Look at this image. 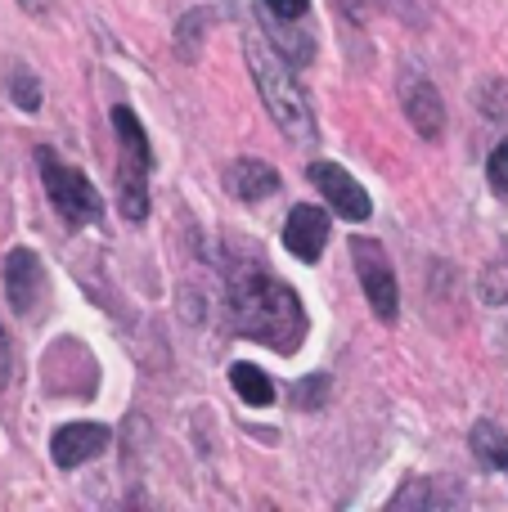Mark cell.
Wrapping results in <instances>:
<instances>
[{
	"label": "cell",
	"mask_w": 508,
	"mask_h": 512,
	"mask_svg": "<svg viewBox=\"0 0 508 512\" xmlns=\"http://www.w3.org/2000/svg\"><path fill=\"white\" fill-rule=\"evenodd\" d=\"M225 189H230L239 203H261L279 189V171L261 158H239L225 167Z\"/></svg>",
	"instance_id": "obj_11"
},
{
	"label": "cell",
	"mask_w": 508,
	"mask_h": 512,
	"mask_svg": "<svg viewBox=\"0 0 508 512\" xmlns=\"http://www.w3.org/2000/svg\"><path fill=\"white\" fill-rule=\"evenodd\" d=\"M261 5H266L275 18H284V23H297V18L306 14V0H261Z\"/></svg>",
	"instance_id": "obj_21"
},
{
	"label": "cell",
	"mask_w": 508,
	"mask_h": 512,
	"mask_svg": "<svg viewBox=\"0 0 508 512\" xmlns=\"http://www.w3.org/2000/svg\"><path fill=\"white\" fill-rule=\"evenodd\" d=\"M243 59H248L252 81H257V90H261V104L270 108L275 126L293 144H302V149H315V144H320V126H315L311 99H306V90L297 86L293 68L275 59V50H270V41L261 32L243 36Z\"/></svg>",
	"instance_id": "obj_2"
},
{
	"label": "cell",
	"mask_w": 508,
	"mask_h": 512,
	"mask_svg": "<svg viewBox=\"0 0 508 512\" xmlns=\"http://www.w3.org/2000/svg\"><path fill=\"white\" fill-rule=\"evenodd\" d=\"M41 283H45V270H41V256L36 252L14 248L5 256V297L18 315H32L36 297H41Z\"/></svg>",
	"instance_id": "obj_8"
},
{
	"label": "cell",
	"mask_w": 508,
	"mask_h": 512,
	"mask_svg": "<svg viewBox=\"0 0 508 512\" xmlns=\"http://www.w3.org/2000/svg\"><path fill=\"white\" fill-rule=\"evenodd\" d=\"M482 297L491 301V306L508 301V239H504L500 256H495V261L486 265V274H482Z\"/></svg>",
	"instance_id": "obj_17"
},
{
	"label": "cell",
	"mask_w": 508,
	"mask_h": 512,
	"mask_svg": "<svg viewBox=\"0 0 508 512\" xmlns=\"http://www.w3.org/2000/svg\"><path fill=\"white\" fill-rule=\"evenodd\" d=\"M212 18H216L212 9L198 5V9H189V14L176 23V54H180V59H198V45H203V32L212 27Z\"/></svg>",
	"instance_id": "obj_16"
},
{
	"label": "cell",
	"mask_w": 508,
	"mask_h": 512,
	"mask_svg": "<svg viewBox=\"0 0 508 512\" xmlns=\"http://www.w3.org/2000/svg\"><path fill=\"white\" fill-rule=\"evenodd\" d=\"M9 99H14L23 113H36V108H41V86H36V77L27 68L9 72Z\"/></svg>",
	"instance_id": "obj_19"
},
{
	"label": "cell",
	"mask_w": 508,
	"mask_h": 512,
	"mask_svg": "<svg viewBox=\"0 0 508 512\" xmlns=\"http://www.w3.org/2000/svg\"><path fill=\"white\" fill-rule=\"evenodd\" d=\"M108 427L104 423H63L59 432L50 436V459H54V468H63V472H72V468H81V463H90V459H99V454L108 450Z\"/></svg>",
	"instance_id": "obj_7"
},
{
	"label": "cell",
	"mask_w": 508,
	"mask_h": 512,
	"mask_svg": "<svg viewBox=\"0 0 508 512\" xmlns=\"http://www.w3.org/2000/svg\"><path fill=\"white\" fill-rule=\"evenodd\" d=\"M324 243H329V216H324L320 207H311V203L293 207L288 221H284V248L293 252L297 261L311 265L315 256L324 252Z\"/></svg>",
	"instance_id": "obj_9"
},
{
	"label": "cell",
	"mask_w": 508,
	"mask_h": 512,
	"mask_svg": "<svg viewBox=\"0 0 508 512\" xmlns=\"http://www.w3.org/2000/svg\"><path fill=\"white\" fill-rule=\"evenodd\" d=\"M230 387H234V396L252 409H266L270 400H275V382H270L257 364H230Z\"/></svg>",
	"instance_id": "obj_14"
},
{
	"label": "cell",
	"mask_w": 508,
	"mask_h": 512,
	"mask_svg": "<svg viewBox=\"0 0 508 512\" xmlns=\"http://www.w3.org/2000/svg\"><path fill=\"white\" fill-rule=\"evenodd\" d=\"M149 167L153 162L131 158V153H122V162H117V212L131 225L149 216Z\"/></svg>",
	"instance_id": "obj_10"
},
{
	"label": "cell",
	"mask_w": 508,
	"mask_h": 512,
	"mask_svg": "<svg viewBox=\"0 0 508 512\" xmlns=\"http://www.w3.org/2000/svg\"><path fill=\"white\" fill-rule=\"evenodd\" d=\"M351 261H356L360 288H365L374 315L383 319V324H396V315H401V288H396V270H392V261H387L383 243L356 234V239H351Z\"/></svg>",
	"instance_id": "obj_4"
},
{
	"label": "cell",
	"mask_w": 508,
	"mask_h": 512,
	"mask_svg": "<svg viewBox=\"0 0 508 512\" xmlns=\"http://www.w3.org/2000/svg\"><path fill=\"white\" fill-rule=\"evenodd\" d=\"M306 176H311V185L324 194V203L333 207V212L342 216V221H369V212H374V203H369V194L351 180V171H342L338 162H311L306 167Z\"/></svg>",
	"instance_id": "obj_5"
},
{
	"label": "cell",
	"mask_w": 508,
	"mask_h": 512,
	"mask_svg": "<svg viewBox=\"0 0 508 512\" xmlns=\"http://www.w3.org/2000/svg\"><path fill=\"white\" fill-rule=\"evenodd\" d=\"M468 445H473V454H477V463L482 468H491V472H504L508 477V436L500 432L495 423H473V432H468Z\"/></svg>",
	"instance_id": "obj_13"
},
{
	"label": "cell",
	"mask_w": 508,
	"mask_h": 512,
	"mask_svg": "<svg viewBox=\"0 0 508 512\" xmlns=\"http://www.w3.org/2000/svg\"><path fill=\"white\" fill-rule=\"evenodd\" d=\"M14 378V346H9V333L0 328V387Z\"/></svg>",
	"instance_id": "obj_22"
},
{
	"label": "cell",
	"mask_w": 508,
	"mask_h": 512,
	"mask_svg": "<svg viewBox=\"0 0 508 512\" xmlns=\"http://www.w3.org/2000/svg\"><path fill=\"white\" fill-rule=\"evenodd\" d=\"M486 180H491L495 194L508 198V140H504V144H495L491 162H486Z\"/></svg>",
	"instance_id": "obj_20"
},
{
	"label": "cell",
	"mask_w": 508,
	"mask_h": 512,
	"mask_svg": "<svg viewBox=\"0 0 508 512\" xmlns=\"http://www.w3.org/2000/svg\"><path fill=\"white\" fill-rule=\"evenodd\" d=\"M396 508H455L464 504V490L446 486L441 477H414L405 490H396Z\"/></svg>",
	"instance_id": "obj_12"
},
{
	"label": "cell",
	"mask_w": 508,
	"mask_h": 512,
	"mask_svg": "<svg viewBox=\"0 0 508 512\" xmlns=\"http://www.w3.org/2000/svg\"><path fill=\"white\" fill-rule=\"evenodd\" d=\"M18 5H23V9H32V14H41V9H50L54 0H18Z\"/></svg>",
	"instance_id": "obj_23"
},
{
	"label": "cell",
	"mask_w": 508,
	"mask_h": 512,
	"mask_svg": "<svg viewBox=\"0 0 508 512\" xmlns=\"http://www.w3.org/2000/svg\"><path fill=\"white\" fill-rule=\"evenodd\" d=\"M401 108H405L410 126L423 135V140H441V135H446V99H441V90L432 86L428 77H419V72H405V81H401Z\"/></svg>",
	"instance_id": "obj_6"
},
{
	"label": "cell",
	"mask_w": 508,
	"mask_h": 512,
	"mask_svg": "<svg viewBox=\"0 0 508 512\" xmlns=\"http://www.w3.org/2000/svg\"><path fill=\"white\" fill-rule=\"evenodd\" d=\"M113 131H117V144H122V153L153 162V153H149V135H144L140 117H135L126 104H117V108H113Z\"/></svg>",
	"instance_id": "obj_15"
},
{
	"label": "cell",
	"mask_w": 508,
	"mask_h": 512,
	"mask_svg": "<svg viewBox=\"0 0 508 512\" xmlns=\"http://www.w3.org/2000/svg\"><path fill=\"white\" fill-rule=\"evenodd\" d=\"M230 319L239 337H252V342L270 346L279 355H293L306 342L302 297L284 279H275L261 265V256H252L248 265L230 274Z\"/></svg>",
	"instance_id": "obj_1"
},
{
	"label": "cell",
	"mask_w": 508,
	"mask_h": 512,
	"mask_svg": "<svg viewBox=\"0 0 508 512\" xmlns=\"http://www.w3.org/2000/svg\"><path fill=\"white\" fill-rule=\"evenodd\" d=\"M288 400H293L297 409H320L324 400H329V378H324V373H311V378L293 382V387H288Z\"/></svg>",
	"instance_id": "obj_18"
},
{
	"label": "cell",
	"mask_w": 508,
	"mask_h": 512,
	"mask_svg": "<svg viewBox=\"0 0 508 512\" xmlns=\"http://www.w3.org/2000/svg\"><path fill=\"white\" fill-rule=\"evenodd\" d=\"M41 180H45V194H50L54 212L63 216V225H90L104 216V198H99V189L90 185L86 176H81L77 167H68V162H59L50 149H41Z\"/></svg>",
	"instance_id": "obj_3"
}]
</instances>
